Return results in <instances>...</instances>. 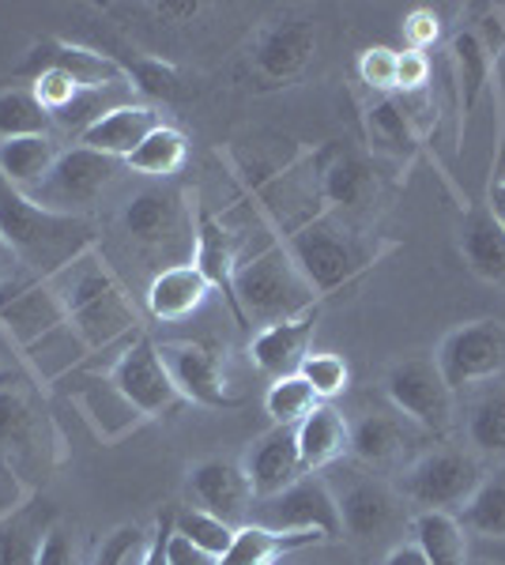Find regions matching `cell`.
I'll list each match as a JSON object with an SVG mask.
<instances>
[{"mask_svg":"<svg viewBox=\"0 0 505 565\" xmlns=\"http://www.w3.org/2000/svg\"><path fill=\"white\" fill-rule=\"evenodd\" d=\"M0 238L15 253L23 271L53 279L76 257L98 249V231L87 215H61L0 178Z\"/></svg>","mask_w":505,"mask_h":565,"instance_id":"cell-1","label":"cell"},{"mask_svg":"<svg viewBox=\"0 0 505 565\" xmlns=\"http://www.w3.org/2000/svg\"><path fill=\"white\" fill-rule=\"evenodd\" d=\"M50 282L64 306L69 328L80 335V343H84L87 351L128 343L140 332V317H136L133 298H128L122 279L114 276V268H109L98 249L76 257Z\"/></svg>","mask_w":505,"mask_h":565,"instance_id":"cell-2","label":"cell"},{"mask_svg":"<svg viewBox=\"0 0 505 565\" xmlns=\"http://www.w3.org/2000/svg\"><path fill=\"white\" fill-rule=\"evenodd\" d=\"M283 245H287L291 260L298 264V271L306 276L317 298L336 295L339 287L362 276L366 268H374L385 253H392V242H378L355 218H344L336 212L317 215L314 223H306L291 238H283Z\"/></svg>","mask_w":505,"mask_h":565,"instance_id":"cell-3","label":"cell"},{"mask_svg":"<svg viewBox=\"0 0 505 565\" xmlns=\"http://www.w3.org/2000/svg\"><path fill=\"white\" fill-rule=\"evenodd\" d=\"M234 298H238L242 324H256V328L291 321V317L317 306L314 287L298 271V264L291 260L283 242H269L261 253H253V257L238 264Z\"/></svg>","mask_w":505,"mask_h":565,"instance_id":"cell-4","label":"cell"},{"mask_svg":"<svg viewBox=\"0 0 505 565\" xmlns=\"http://www.w3.org/2000/svg\"><path fill=\"white\" fill-rule=\"evenodd\" d=\"M117 231L133 249L148 257H167L173 264H192V245H197V207L189 204V193L170 185L136 189L117 212Z\"/></svg>","mask_w":505,"mask_h":565,"instance_id":"cell-5","label":"cell"},{"mask_svg":"<svg viewBox=\"0 0 505 565\" xmlns=\"http://www.w3.org/2000/svg\"><path fill=\"white\" fill-rule=\"evenodd\" d=\"M483 463L475 452L464 449H430L403 468L397 494L408 501L415 513H461L467 498L480 490Z\"/></svg>","mask_w":505,"mask_h":565,"instance_id":"cell-6","label":"cell"},{"mask_svg":"<svg viewBox=\"0 0 505 565\" xmlns=\"http://www.w3.org/2000/svg\"><path fill=\"white\" fill-rule=\"evenodd\" d=\"M385 396L422 434L445 437L456 423V392L445 385L434 354H408L385 373Z\"/></svg>","mask_w":505,"mask_h":565,"instance_id":"cell-7","label":"cell"},{"mask_svg":"<svg viewBox=\"0 0 505 565\" xmlns=\"http://www.w3.org/2000/svg\"><path fill=\"white\" fill-rule=\"evenodd\" d=\"M53 437L50 418L39 412L31 385L23 377H0V479H27L31 468H50V445Z\"/></svg>","mask_w":505,"mask_h":565,"instance_id":"cell-8","label":"cell"},{"mask_svg":"<svg viewBox=\"0 0 505 565\" xmlns=\"http://www.w3.org/2000/svg\"><path fill=\"white\" fill-rule=\"evenodd\" d=\"M122 167H125L122 159H109V154L91 151L84 143H72V148H61L53 170L34 189H27V196H31L34 204L50 207V212L84 215L87 207L98 204V196L114 185Z\"/></svg>","mask_w":505,"mask_h":565,"instance_id":"cell-9","label":"cell"},{"mask_svg":"<svg viewBox=\"0 0 505 565\" xmlns=\"http://www.w3.org/2000/svg\"><path fill=\"white\" fill-rule=\"evenodd\" d=\"M434 362L453 392L505 377V324L494 321V317L456 324L453 332H445V340L438 343Z\"/></svg>","mask_w":505,"mask_h":565,"instance_id":"cell-10","label":"cell"},{"mask_svg":"<svg viewBox=\"0 0 505 565\" xmlns=\"http://www.w3.org/2000/svg\"><path fill=\"white\" fill-rule=\"evenodd\" d=\"M250 524L272 527V532H283V535L317 532L320 540H339V535H344L336 494L328 490V482L317 476H302L275 498H256Z\"/></svg>","mask_w":505,"mask_h":565,"instance_id":"cell-11","label":"cell"},{"mask_svg":"<svg viewBox=\"0 0 505 565\" xmlns=\"http://www.w3.org/2000/svg\"><path fill=\"white\" fill-rule=\"evenodd\" d=\"M106 377L114 381V388L122 392L144 418L170 415L173 407L181 404V392L173 385L167 362H162L159 343H155L148 332H136L133 340L125 343L117 362L106 370Z\"/></svg>","mask_w":505,"mask_h":565,"instance_id":"cell-12","label":"cell"},{"mask_svg":"<svg viewBox=\"0 0 505 565\" xmlns=\"http://www.w3.org/2000/svg\"><path fill=\"white\" fill-rule=\"evenodd\" d=\"M64 324H69V317H64V306L50 279H39L20 268L0 287V328L23 354L50 340L53 332H61Z\"/></svg>","mask_w":505,"mask_h":565,"instance_id":"cell-13","label":"cell"},{"mask_svg":"<svg viewBox=\"0 0 505 565\" xmlns=\"http://www.w3.org/2000/svg\"><path fill=\"white\" fill-rule=\"evenodd\" d=\"M159 354H162V362H167L181 399H189V404H197V407H211V412L242 407V396H234V392L227 388L215 348L197 343V340H170V343H159Z\"/></svg>","mask_w":505,"mask_h":565,"instance_id":"cell-14","label":"cell"},{"mask_svg":"<svg viewBox=\"0 0 505 565\" xmlns=\"http://www.w3.org/2000/svg\"><path fill=\"white\" fill-rule=\"evenodd\" d=\"M186 494H189L192 509H204V513L219 516V521L231 524V527L250 524L253 501H256L242 463L219 460V457L192 463L189 479H186Z\"/></svg>","mask_w":505,"mask_h":565,"instance_id":"cell-15","label":"cell"},{"mask_svg":"<svg viewBox=\"0 0 505 565\" xmlns=\"http://www.w3.org/2000/svg\"><path fill=\"white\" fill-rule=\"evenodd\" d=\"M242 471L250 479L256 498H275L306 476L302 468V452H298V434L295 426H272L269 434H261L250 445L242 460Z\"/></svg>","mask_w":505,"mask_h":565,"instance_id":"cell-16","label":"cell"},{"mask_svg":"<svg viewBox=\"0 0 505 565\" xmlns=\"http://www.w3.org/2000/svg\"><path fill=\"white\" fill-rule=\"evenodd\" d=\"M344 532L355 540H381L403 521V498L381 479H358L344 494H336Z\"/></svg>","mask_w":505,"mask_h":565,"instance_id":"cell-17","label":"cell"},{"mask_svg":"<svg viewBox=\"0 0 505 565\" xmlns=\"http://www.w3.org/2000/svg\"><path fill=\"white\" fill-rule=\"evenodd\" d=\"M42 68H57L64 76H72L80 87H114V84H128V72L122 61L106 57V53H95L87 45H72V42H57L45 39L27 53L23 72L39 76Z\"/></svg>","mask_w":505,"mask_h":565,"instance_id":"cell-18","label":"cell"},{"mask_svg":"<svg viewBox=\"0 0 505 565\" xmlns=\"http://www.w3.org/2000/svg\"><path fill=\"white\" fill-rule=\"evenodd\" d=\"M415 423H408L397 407L389 412H362L351 423V441H347V452L366 463V468H392L411 452L415 445Z\"/></svg>","mask_w":505,"mask_h":565,"instance_id":"cell-19","label":"cell"},{"mask_svg":"<svg viewBox=\"0 0 505 565\" xmlns=\"http://www.w3.org/2000/svg\"><path fill=\"white\" fill-rule=\"evenodd\" d=\"M314 332H317V306L291 317V321L256 328V335L250 340L253 366L261 373H269L272 381L287 377V373H298V366L309 354V343H314Z\"/></svg>","mask_w":505,"mask_h":565,"instance_id":"cell-20","label":"cell"},{"mask_svg":"<svg viewBox=\"0 0 505 565\" xmlns=\"http://www.w3.org/2000/svg\"><path fill=\"white\" fill-rule=\"evenodd\" d=\"M314 50H317V34L306 20L275 23L253 45V68L269 84H287V79H295L309 65Z\"/></svg>","mask_w":505,"mask_h":565,"instance_id":"cell-21","label":"cell"},{"mask_svg":"<svg viewBox=\"0 0 505 565\" xmlns=\"http://www.w3.org/2000/svg\"><path fill=\"white\" fill-rule=\"evenodd\" d=\"M320 200H325V212L336 215H355L378 196V174H374L370 159L358 151H333V159L320 167L317 174Z\"/></svg>","mask_w":505,"mask_h":565,"instance_id":"cell-22","label":"cell"},{"mask_svg":"<svg viewBox=\"0 0 505 565\" xmlns=\"http://www.w3.org/2000/svg\"><path fill=\"white\" fill-rule=\"evenodd\" d=\"M192 264L200 268V276L211 282V290H223L227 306L234 309L238 324H242V313H238V298H234V271L242 264V253H238L234 234L227 231L223 218H215L211 212H200L197 207V245H192Z\"/></svg>","mask_w":505,"mask_h":565,"instance_id":"cell-23","label":"cell"},{"mask_svg":"<svg viewBox=\"0 0 505 565\" xmlns=\"http://www.w3.org/2000/svg\"><path fill=\"white\" fill-rule=\"evenodd\" d=\"M211 282L200 276L197 264H173V268H159L144 290L148 313L162 324H178L197 313L208 302Z\"/></svg>","mask_w":505,"mask_h":565,"instance_id":"cell-24","label":"cell"},{"mask_svg":"<svg viewBox=\"0 0 505 565\" xmlns=\"http://www.w3.org/2000/svg\"><path fill=\"white\" fill-rule=\"evenodd\" d=\"M159 114L155 106L148 103H125V106H114L109 114L98 117L91 129H84L76 136V143H84L91 151H103L109 159H128L144 140H148L151 129H159Z\"/></svg>","mask_w":505,"mask_h":565,"instance_id":"cell-25","label":"cell"},{"mask_svg":"<svg viewBox=\"0 0 505 565\" xmlns=\"http://www.w3.org/2000/svg\"><path fill=\"white\" fill-rule=\"evenodd\" d=\"M449 57H453V79H456V95H461V136H464L483 90L494 79V57L483 45L480 31H472V26H461L449 39Z\"/></svg>","mask_w":505,"mask_h":565,"instance_id":"cell-26","label":"cell"},{"mask_svg":"<svg viewBox=\"0 0 505 565\" xmlns=\"http://www.w3.org/2000/svg\"><path fill=\"white\" fill-rule=\"evenodd\" d=\"M295 434H298L302 468H306V476H317L320 468L336 463L347 452L351 423H347L344 412H336L333 404H317L314 412L295 426Z\"/></svg>","mask_w":505,"mask_h":565,"instance_id":"cell-27","label":"cell"},{"mask_svg":"<svg viewBox=\"0 0 505 565\" xmlns=\"http://www.w3.org/2000/svg\"><path fill=\"white\" fill-rule=\"evenodd\" d=\"M461 253L475 276L505 287V226L486 212V204L467 212L461 226Z\"/></svg>","mask_w":505,"mask_h":565,"instance_id":"cell-28","label":"cell"},{"mask_svg":"<svg viewBox=\"0 0 505 565\" xmlns=\"http://www.w3.org/2000/svg\"><path fill=\"white\" fill-rule=\"evenodd\" d=\"M53 513L42 498H31L23 505L0 513V565H34L42 535L50 532Z\"/></svg>","mask_w":505,"mask_h":565,"instance_id":"cell-29","label":"cell"},{"mask_svg":"<svg viewBox=\"0 0 505 565\" xmlns=\"http://www.w3.org/2000/svg\"><path fill=\"white\" fill-rule=\"evenodd\" d=\"M408 532L430 565H467L472 558V543L456 513H411Z\"/></svg>","mask_w":505,"mask_h":565,"instance_id":"cell-30","label":"cell"},{"mask_svg":"<svg viewBox=\"0 0 505 565\" xmlns=\"http://www.w3.org/2000/svg\"><path fill=\"white\" fill-rule=\"evenodd\" d=\"M366 132H370L374 148L397 162H411V154L419 151V136H422L397 95H381L366 106Z\"/></svg>","mask_w":505,"mask_h":565,"instance_id":"cell-31","label":"cell"},{"mask_svg":"<svg viewBox=\"0 0 505 565\" xmlns=\"http://www.w3.org/2000/svg\"><path fill=\"white\" fill-rule=\"evenodd\" d=\"M61 154V143L53 136H20V140L0 143V178L12 189H34L39 181L50 174L53 162Z\"/></svg>","mask_w":505,"mask_h":565,"instance_id":"cell-32","label":"cell"},{"mask_svg":"<svg viewBox=\"0 0 505 565\" xmlns=\"http://www.w3.org/2000/svg\"><path fill=\"white\" fill-rule=\"evenodd\" d=\"M309 543H325L317 532H272V527H261V524H245L234 532V543L231 551L223 554L215 565H272V558L287 551H298V546H309Z\"/></svg>","mask_w":505,"mask_h":565,"instance_id":"cell-33","label":"cell"},{"mask_svg":"<svg viewBox=\"0 0 505 565\" xmlns=\"http://www.w3.org/2000/svg\"><path fill=\"white\" fill-rule=\"evenodd\" d=\"M464 434L467 445L475 449V457L505 460V381L472 399L464 418Z\"/></svg>","mask_w":505,"mask_h":565,"instance_id":"cell-34","label":"cell"},{"mask_svg":"<svg viewBox=\"0 0 505 565\" xmlns=\"http://www.w3.org/2000/svg\"><path fill=\"white\" fill-rule=\"evenodd\" d=\"M467 535H480L483 543H505V463L486 471L480 490L467 498V505L456 513Z\"/></svg>","mask_w":505,"mask_h":565,"instance_id":"cell-35","label":"cell"},{"mask_svg":"<svg viewBox=\"0 0 505 565\" xmlns=\"http://www.w3.org/2000/svg\"><path fill=\"white\" fill-rule=\"evenodd\" d=\"M186 159H189L186 132L173 129V125H159V129L148 132V140H144L140 148L128 154L125 167L136 170V174H144V178L167 181L170 174H178V170L186 167Z\"/></svg>","mask_w":505,"mask_h":565,"instance_id":"cell-36","label":"cell"},{"mask_svg":"<svg viewBox=\"0 0 505 565\" xmlns=\"http://www.w3.org/2000/svg\"><path fill=\"white\" fill-rule=\"evenodd\" d=\"M20 136H53V117L31 87H8L0 90V143Z\"/></svg>","mask_w":505,"mask_h":565,"instance_id":"cell-37","label":"cell"},{"mask_svg":"<svg viewBox=\"0 0 505 565\" xmlns=\"http://www.w3.org/2000/svg\"><path fill=\"white\" fill-rule=\"evenodd\" d=\"M320 404L314 385H309L302 373H287V377H275L272 388L264 392V412L275 426H298L314 407Z\"/></svg>","mask_w":505,"mask_h":565,"instance_id":"cell-38","label":"cell"},{"mask_svg":"<svg viewBox=\"0 0 505 565\" xmlns=\"http://www.w3.org/2000/svg\"><path fill=\"white\" fill-rule=\"evenodd\" d=\"M173 527H178V535H186L192 546H200V551L211 554L215 562L231 551L234 532H238V527L223 524L219 516L204 513V509H192V505H186L178 516H173Z\"/></svg>","mask_w":505,"mask_h":565,"instance_id":"cell-39","label":"cell"},{"mask_svg":"<svg viewBox=\"0 0 505 565\" xmlns=\"http://www.w3.org/2000/svg\"><path fill=\"white\" fill-rule=\"evenodd\" d=\"M298 373L314 385L317 399H336V396H344L347 385H351V366L333 351H309L306 362L298 366Z\"/></svg>","mask_w":505,"mask_h":565,"instance_id":"cell-40","label":"cell"},{"mask_svg":"<svg viewBox=\"0 0 505 565\" xmlns=\"http://www.w3.org/2000/svg\"><path fill=\"white\" fill-rule=\"evenodd\" d=\"M358 79L378 95H397V50L392 45H370L358 53Z\"/></svg>","mask_w":505,"mask_h":565,"instance_id":"cell-41","label":"cell"},{"mask_svg":"<svg viewBox=\"0 0 505 565\" xmlns=\"http://www.w3.org/2000/svg\"><path fill=\"white\" fill-rule=\"evenodd\" d=\"M31 90H34V98L42 103L45 114L57 117L72 103H76V95H80V90H87V87H80L76 79L64 76V72H57V68H42L39 76H31Z\"/></svg>","mask_w":505,"mask_h":565,"instance_id":"cell-42","label":"cell"},{"mask_svg":"<svg viewBox=\"0 0 505 565\" xmlns=\"http://www.w3.org/2000/svg\"><path fill=\"white\" fill-rule=\"evenodd\" d=\"M128 84H133V90H144V95L151 98H170L178 95V72H173V65H167V61L159 57H140L136 65H128Z\"/></svg>","mask_w":505,"mask_h":565,"instance_id":"cell-43","label":"cell"},{"mask_svg":"<svg viewBox=\"0 0 505 565\" xmlns=\"http://www.w3.org/2000/svg\"><path fill=\"white\" fill-rule=\"evenodd\" d=\"M438 39H442V15L434 8H411L403 15V42H408V50L427 53Z\"/></svg>","mask_w":505,"mask_h":565,"instance_id":"cell-44","label":"cell"},{"mask_svg":"<svg viewBox=\"0 0 505 565\" xmlns=\"http://www.w3.org/2000/svg\"><path fill=\"white\" fill-rule=\"evenodd\" d=\"M430 87V57L419 50H397V95H422Z\"/></svg>","mask_w":505,"mask_h":565,"instance_id":"cell-45","label":"cell"},{"mask_svg":"<svg viewBox=\"0 0 505 565\" xmlns=\"http://www.w3.org/2000/svg\"><path fill=\"white\" fill-rule=\"evenodd\" d=\"M173 509H162L159 521H155V532L148 535V543H140V558L136 565H167V546L173 535Z\"/></svg>","mask_w":505,"mask_h":565,"instance_id":"cell-46","label":"cell"},{"mask_svg":"<svg viewBox=\"0 0 505 565\" xmlns=\"http://www.w3.org/2000/svg\"><path fill=\"white\" fill-rule=\"evenodd\" d=\"M34 565H76V554H72V543L61 527H50L39 543V554H34Z\"/></svg>","mask_w":505,"mask_h":565,"instance_id":"cell-47","label":"cell"},{"mask_svg":"<svg viewBox=\"0 0 505 565\" xmlns=\"http://www.w3.org/2000/svg\"><path fill=\"white\" fill-rule=\"evenodd\" d=\"M167 565H215V558L200 551V546H192L186 535H178V527H173L170 546H167Z\"/></svg>","mask_w":505,"mask_h":565,"instance_id":"cell-48","label":"cell"},{"mask_svg":"<svg viewBox=\"0 0 505 565\" xmlns=\"http://www.w3.org/2000/svg\"><path fill=\"white\" fill-rule=\"evenodd\" d=\"M494 79H498V98H502V154H498V162H494V181H502L505 178V50L494 57Z\"/></svg>","mask_w":505,"mask_h":565,"instance_id":"cell-49","label":"cell"},{"mask_svg":"<svg viewBox=\"0 0 505 565\" xmlns=\"http://www.w3.org/2000/svg\"><path fill=\"white\" fill-rule=\"evenodd\" d=\"M381 565H430V562H427V554H422L415 543H397L389 554H385Z\"/></svg>","mask_w":505,"mask_h":565,"instance_id":"cell-50","label":"cell"},{"mask_svg":"<svg viewBox=\"0 0 505 565\" xmlns=\"http://www.w3.org/2000/svg\"><path fill=\"white\" fill-rule=\"evenodd\" d=\"M486 212H491L505 226V178L491 181V193H486Z\"/></svg>","mask_w":505,"mask_h":565,"instance_id":"cell-51","label":"cell"},{"mask_svg":"<svg viewBox=\"0 0 505 565\" xmlns=\"http://www.w3.org/2000/svg\"><path fill=\"white\" fill-rule=\"evenodd\" d=\"M15 271H20V260H15V253L8 249L4 238H0V287H4V282L12 279Z\"/></svg>","mask_w":505,"mask_h":565,"instance_id":"cell-52","label":"cell"},{"mask_svg":"<svg viewBox=\"0 0 505 565\" xmlns=\"http://www.w3.org/2000/svg\"><path fill=\"white\" fill-rule=\"evenodd\" d=\"M483 554H486V558H498L505 565V543H486Z\"/></svg>","mask_w":505,"mask_h":565,"instance_id":"cell-53","label":"cell"}]
</instances>
